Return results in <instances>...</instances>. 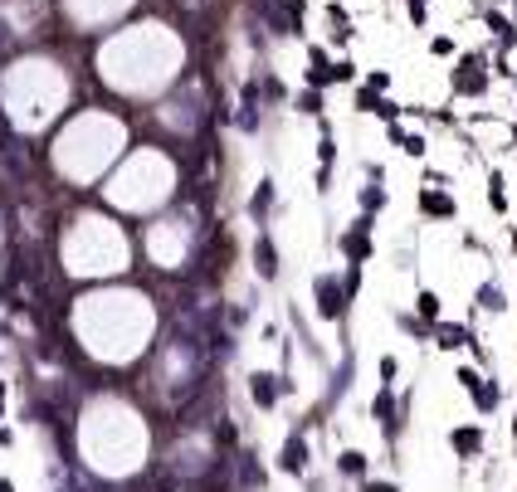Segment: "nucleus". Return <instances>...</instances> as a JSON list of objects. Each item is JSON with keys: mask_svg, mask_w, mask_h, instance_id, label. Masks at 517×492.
<instances>
[{"mask_svg": "<svg viewBox=\"0 0 517 492\" xmlns=\"http://www.w3.org/2000/svg\"><path fill=\"white\" fill-rule=\"evenodd\" d=\"M463 342V326H439V346H459Z\"/></svg>", "mask_w": 517, "mask_h": 492, "instance_id": "obj_16", "label": "nucleus"}, {"mask_svg": "<svg viewBox=\"0 0 517 492\" xmlns=\"http://www.w3.org/2000/svg\"><path fill=\"white\" fill-rule=\"evenodd\" d=\"M274 210V181L264 176V181H258L254 186V200H249V214H254V220H264V214Z\"/></svg>", "mask_w": 517, "mask_h": 492, "instance_id": "obj_7", "label": "nucleus"}, {"mask_svg": "<svg viewBox=\"0 0 517 492\" xmlns=\"http://www.w3.org/2000/svg\"><path fill=\"white\" fill-rule=\"evenodd\" d=\"M478 302H483V307H503V293H498V288H483Z\"/></svg>", "mask_w": 517, "mask_h": 492, "instance_id": "obj_18", "label": "nucleus"}, {"mask_svg": "<svg viewBox=\"0 0 517 492\" xmlns=\"http://www.w3.org/2000/svg\"><path fill=\"white\" fill-rule=\"evenodd\" d=\"M420 210H425V214H434V220H449V214H454V200H449V195H439V190H425V195H420Z\"/></svg>", "mask_w": 517, "mask_h": 492, "instance_id": "obj_8", "label": "nucleus"}, {"mask_svg": "<svg viewBox=\"0 0 517 492\" xmlns=\"http://www.w3.org/2000/svg\"><path fill=\"white\" fill-rule=\"evenodd\" d=\"M459 385H469V390H478V385H483V380H478V375H474L469 366H463V370H459Z\"/></svg>", "mask_w": 517, "mask_h": 492, "instance_id": "obj_19", "label": "nucleus"}, {"mask_svg": "<svg viewBox=\"0 0 517 492\" xmlns=\"http://www.w3.org/2000/svg\"><path fill=\"white\" fill-rule=\"evenodd\" d=\"M488 195H493V210H503V205H507V195H503V176H493V181H488Z\"/></svg>", "mask_w": 517, "mask_h": 492, "instance_id": "obj_17", "label": "nucleus"}, {"mask_svg": "<svg viewBox=\"0 0 517 492\" xmlns=\"http://www.w3.org/2000/svg\"><path fill=\"white\" fill-rule=\"evenodd\" d=\"M420 317H425V322L439 317V298H434V293H420Z\"/></svg>", "mask_w": 517, "mask_h": 492, "instance_id": "obj_15", "label": "nucleus"}, {"mask_svg": "<svg viewBox=\"0 0 517 492\" xmlns=\"http://www.w3.org/2000/svg\"><path fill=\"white\" fill-rule=\"evenodd\" d=\"M254 263H258V278H278V249H274L269 234H258V244H254Z\"/></svg>", "mask_w": 517, "mask_h": 492, "instance_id": "obj_5", "label": "nucleus"}, {"mask_svg": "<svg viewBox=\"0 0 517 492\" xmlns=\"http://www.w3.org/2000/svg\"><path fill=\"white\" fill-rule=\"evenodd\" d=\"M381 205H386V190H381V181L361 190V210H381Z\"/></svg>", "mask_w": 517, "mask_h": 492, "instance_id": "obj_12", "label": "nucleus"}, {"mask_svg": "<svg viewBox=\"0 0 517 492\" xmlns=\"http://www.w3.org/2000/svg\"><path fill=\"white\" fill-rule=\"evenodd\" d=\"M278 468H283V473H302V468H307V444L298 439V434H288V439H283Z\"/></svg>", "mask_w": 517, "mask_h": 492, "instance_id": "obj_4", "label": "nucleus"}, {"mask_svg": "<svg viewBox=\"0 0 517 492\" xmlns=\"http://www.w3.org/2000/svg\"><path fill=\"white\" fill-rule=\"evenodd\" d=\"M366 492H400L395 482H366Z\"/></svg>", "mask_w": 517, "mask_h": 492, "instance_id": "obj_20", "label": "nucleus"}, {"mask_svg": "<svg viewBox=\"0 0 517 492\" xmlns=\"http://www.w3.org/2000/svg\"><path fill=\"white\" fill-rule=\"evenodd\" d=\"M337 463H342V473H346V478H361V473H366V458H361L356 449H346V454H342Z\"/></svg>", "mask_w": 517, "mask_h": 492, "instance_id": "obj_10", "label": "nucleus"}, {"mask_svg": "<svg viewBox=\"0 0 517 492\" xmlns=\"http://www.w3.org/2000/svg\"><path fill=\"white\" fill-rule=\"evenodd\" d=\"M0 492H15V487H10V482H6V478H0Z\"/></svg>", "mask_w": 517, "mask_h": 492, "instance_id": "obj_21", "label": "nucleus"}, {"mask_svg": "<svg viewBox=\"0 0 517 492\" xmlns=\"http://www.w3.org/2000/svg\"><path fill=\"white\" fill-rule=\"evenodd\" d=\"M483 449V434L474 429V424H463V429H454V454H463V458H474Z\"/></svg>", "mask_w": 517, "mask_h": 492, "instance_id": "obj_6", "label": "nucleus"}, {"mask_svg": "<svg viewBox=\"0 0 517 492\" xmlns=\"http://www.w3.org/2000/svg\"><path fill=\"white\" fill-rule=\"evenodd\" d=\"M313 293H318V317H327V322H337L342 317V302H346V288H337V278H322L313 283Z\"/></svg>", "mask_w": 517, "mask_h": 492, "instance_id": "obj_1", "label": "nucleus"}, {"mask_svg": "<svg viewBox=\"0 0 517 492\" xmlns=\"http://www.w3.org/2000/svg\"><path fill=\"white\" fill-rule=\"evenodd\" d=\"M474 405H478V410L488 414V410L498 405V385H478V390H474Z\"/></svg>", "mask_w": 517, "mask_h": 492, "instance_id": "obj_13", "label": "nucleus"}, {"mask_svg": "<svg viewBox=\"0 0 517 492\" xmlns=\"http://www.w3.org/2000/svg\"><path fill=\"white\" fill-rule=\"evenodd\" d=\"M371 410H376V414H381V419H386V434H395V419H390V410H395V405H390V390H381V395H376V405H371Z\"/></svg>", "mask_w": 517, "mask_h": 492, "instance_id": "obj_11", "label": "nucleus"}, {"mask_svg": "<svg viewBox=\"0 0 517 492\" xmlns=\"http://www.w3.org/2000/svg\"><path fill=\"white\" fill-rule=\"evenodd\" d=\"M215 449H234V424H230V419L215 424Z\"/></svg>", "mask_w": 517, "mask_h": 492, "instance_id": "obj_14", "label": "nucleus"}, {"mask_svg": "<svg viewBox=\"0 0 517 492\" xmlns=\"http://www.w3.org/2000/svg\"><path fill=\"white\" fill-rule=\"evenodd\" d=\"M278 385H283L278 375H258V370H254V375H249V395H254V405H258V410H274V405H278Z\"/></svg>", "mask_w": 517, "mask_h": 492, "instance_id": "obj_3", "label": "nucleus"}, {"mask_svg": "<svg viewBox=\"0 0 517 492\" xmlns=\"http://www.w3.org/2000/svg\"><path fill=\"white\" fill-rule=\"evenodd\" d=\"M459 93H483V74H478V64H463V69H459Z\"/></svg>", "mask_w": 517, "mask_h": 492, "instance_id": "obj_9", "label": "nucleus"}, {"mask_svg": "<svg viewBox=\"0 0 517 492\" xmlns=\"http://www.w3.org/2000/svg\"><path fill=\"white\" fill-rule=\"evenodd\" d=\"M342 254H346L351 263H361V258L371 254V225H366V220H356V225L342 234Z\"/></svg>", "mask_w": 517, "mask_h": 492, "instance_id": "obj_2", "label": "nucleus"}]
</instances>
